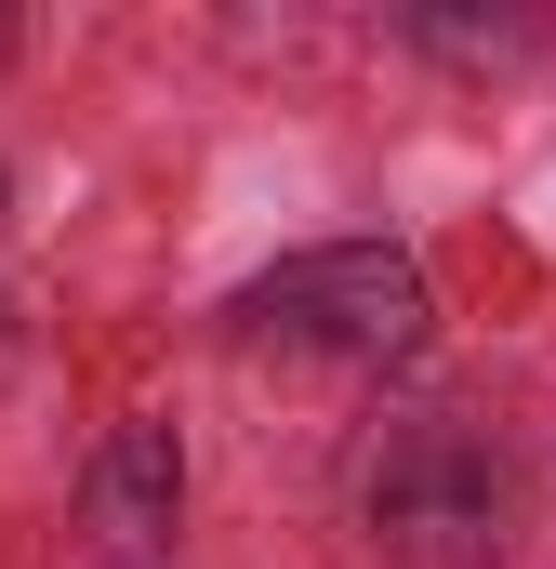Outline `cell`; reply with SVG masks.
I'll list each match as a JSON object with an SVG mask.
<instances>
[{"label":"cell","instance_id":"cell-1","mask_svg":"<svg viewBox=\"0 0 556 569\" xmlns=\"http://www.w3.org/2000/svg\"><path fill=\"white\" fill-rule=\"evenodd\" d=\"M226 318H239V345H278V358L385 371V358H411L424 331H437V279H424V252H398V239H331V252L266 266Z\"/></svg>","mask_w":556,"mask_h":569},{"label":"cell","instance_id":"cell-3","mask_svg":"<svg viewBox=\"0 0 556 569\" xmlns=\"http://www.w3.org/2000/svg\"><path fill=\"white\" fill-rule=\"evenodd\" d=\"M172 490H186L172 437H120V463H107V530H120V543H146V530H172Z\"/></svg>","mask_w":556,"mask_h":569},{"label":"cell","instance_id":"cell-2","mask_svg":"<svg viewBox=\"0 0 556 569\" xmlns=\"http://www.w3.org/2000/svg\"><path fill=\"white\" fill-rule=\"evenodd\" d=\"M371 530L411 569H490L504 557V450H477L464 425H411L371 463Z\"/></svg>","mask_w":556,"mask_h":569}]
</instances>
